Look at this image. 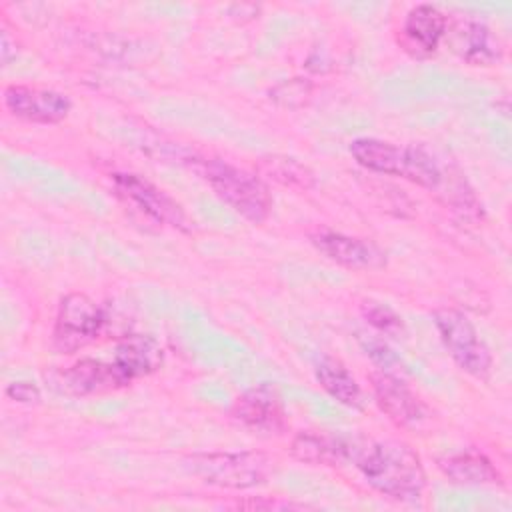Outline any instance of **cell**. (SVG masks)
Here are the masks:
<instances>
[{"instance_id":"6da1fadb","label":"cell","mask_w":512,"mask_h":512,"mask_svg":"<svg viewBox=\"0 0 512 512\" xmlns=\"http://www.w3.org/2000/svg\"><path fill=\"white\" fill-rule=\"evenodd\" d=\"M340 462L352 464L366 484L398 502L418 500L426 472L418 452L402 440H374L364 434L336 436Z\"/></svg>"},{"instance_id":"7a4b0ae2","label":"cell","mask_w":512,"mask_h":512,"mask_svg":"<svg viewBox=\"0 0 512 512\" xmlns=\"http://www.w3.org/2000/svg\"><path fill=\"white\" fill-rule=\"evenodd\" d=\"M348 150L358 166L376 174L404 178L430 192H438L448 170L432 152L416 144L398 146L382 138L360 136L350 142Z\"/></svg>"},{"instance_id":"3957f363","label":"cell","mask_w":512,"mask_h":512,"mask_svg":"<svg viewBox=\"0 0 512 512\" xmlns=\"http://www.w3.org/2000/svg\"><path fill=\"white\" fill-rule=\"evenodd\" d=\"M196 172L206 180L212 192L236 214L252 224L268 220L272 194L256 172L234 166L220 158H196Z\"/></svg>"},{"instance_id":"277c9868","label":"cell","mask_w":512,"mask_h":512,"mask_svg":"<svg viewBox=\"0 0 512 512\" xmlns=\"http://www.w3.org/2000/svg\"><path fill=\"white\" fill-rule=\"evenodd\" d=\"M186 466L202 482L226 490L256 488L274 472V460L256 450L200 452L192 454Z\"/></svg>"},{"instance_id":"5b68a950","label":"cell","mask_w":512,"mask_h":512,"mask_svg":"<svg viewBox=\"0 0 512 512\" xmlns=\"http://www.w3.org/2000/svg\"><path fill=\"white\" fill-rule=\"evenodd\" d=\"M432 320L438 338L454 364L476 380H488L494 366L492 352L472 320L452 306L436 308Z\"/></svg>"},{"instance_id":"8992f818","label":"cell","mask_w":512,"mask_h":512,"mask_svg":"<svg viewBox=\"0 0 512 512\" xmlns=\"http://www.w3.org/2000/svg\"><path fill=\"white\" fill-rule=\"evenodd\" d=\"M108 324V316L84 292H70L60 298L54 328L52 348L58 354H74L96 342Z\"/></svg>"},{"instance_id":"52a82bcc","label":"cell","mask_w":512,"mask_h":512,"mask_svg":"<svg viewBox=\"0 0 512 512\" xmlns=\"http://www.w3.org/2000/svg\"><path fill=\"white\" fill-rule=\"evenodd\" d=\"M112 188L118 198L128 206H134L140 214L154 220L156 224L170 226L178 232H192L194 222L186 210L162 188L146 180L136 172H114L110 176Z\"/></svg>"},{"instance_id":"ba28073f","label":"cell","mask_w":512,"mask_h":512,"mask_svg":"<svg viewBox=\"0 0 512 512\" xmlns=\"http://www.w3.org/2000/svg\"><path fill=\"white\" fill-rule=\"evenodd\" d=\"M442 42L462 62L476 68L494 66L504 52V46L492 28L472 16H448Z\"/></svg>"},{"instance_id":"9c48e42d","label":"cell","mask_w":512,"mask_h":512,"mask_svg":"<svg viewBox=\"0 0 512 512\" xmlns=\"http://www.w3.org/2000/svg\"><path fill=\"white\" fill-rule=\"evenodd\" d=\"M4 108L18 120L30 124H58L70 110L72 100L52 88L30 86V84H10L2 90Z\"/></svg>"},{"instance_id":"30bf717a","label":"cell","mask_w":512,"mask_h":512,"mask_svg":"<svg viewBox=\"0 0 512 512\" xmlns=\"http://www.w3.org/2000/svg\"><path fill=\"white\" fill-rule=\"evenodd\" d=\"M372 380V394L378 404V408L392 420L398 428L416 430L422 428L432 412L424 404V400L404 382L402 376L386 374V372H374L370 376Z\"/></svg>"},{"instance_id":"8fae6325","label":"cell","mask_w":512,"mask_h":512,"mask_svg":"<svg viewBox=\"0 0 512 512\" xmlns=\"http://www.w3.org/2000/svg\"><path fill=\"white\" fill-rule=\"evenodd\" d=\"M232 418L260 436H282L288 430V416L280 396L264 384L246 390L234 400Z\"/></svg>"},{"instance_id":"7c38bea8","label":"cell","mask_w":512,"mask_h":512,"mask_svg":"<svg viewBox=\"0 0 512 512\" xmlns=\"http://www.w3.org/2000/svg\"><path fill=\"white\" fill-rule=\"evenodd\" d=\"M448 16L434 4L412 6L398 30V46L414 60L432 58L446 32Z\"/></svg>"},{"instance_id":"4fadbf2b","label":"cell","mask_w":512,"mask_h":512,"mask_svg":"<svg viewBox=\"0 0 512 512\" xmlns=\"http://www.w3.org/2000/svg\"><path fill=\"white\" fill-rule=\"evenodd\" d=\"M310 242L324 258L348 270H376L386 264V252L366 238L320 230L310 234Z\"/></svg>"},{"instance_id":"5bb4252c","label":"cell","mask_w":512,"mask_h":512,"mask_svg":"<svg viewBox=\"0 0 512 512\" xmlns=\"http://www.w3.org/2000/svg\"><path fill=\"white\" fill-rule=\"evenodd\" d=\"M128 386L112 360L80 358L56 376V388L70 396H92Z\"/></svg>"},{"instance_id":"9a60e30c","label":"cell","mask_w":512,"mask_h":512,"mask_svg":"<svg viewBox=\"0 0 512 512\" xmlns=\"http://www.w3.org/2000/svg\"><path fill=\"white\" fill-rule=\"evenodd\" d=\"M112 362L126 384L156 372L164 362V350L152 336L132 334L122 338L112 354Z\"/></svg>"},{"instance_id":"2e32d148","label":"cell","mask_w":512,"mask_h":512,"mask_svg":"<svg viewBox=\"0 0 512 512\" xmlns=\"http://www.w3.org/2000/svg\"><path fill=\"white\" fill-rule=\"evenodd\" d=\"M440 472L454 484L464 486H500L502 474L494 462L480 450L466 448L438 460Z\"/></svg>"},{"instance_id":"e0dca14e","label":"cell","mask_w":512,"mask_h":512,"mask_svg":"<svg viewBox=\"0 0 512 512\" xmlns=\"http://www.w3.org/2000/svg\"><path fill=\"white\" fill-rule=\"evenodd\" d=\"M314 378L320 384V388L338 404L352 410L364 408L366 404L364 390L340 358H334L328 354L320 356L314 362Z\"/></svg>"},{"instance_id":"ac0fdd59","label":"cell","mask_w":512,"mask_h":512,"mask_svg":"<svg viewBox=\"0 0 512 512\" xmlns=\"http://www.w3.org/2000/svg\"><path fill=\"white\" fill-rule=\"evenodd\" d=\"M254 172L262 180H272V182H278L292 190L306 192L316 186L314 172L300 160H296L292 156H284V154H268V156L258 158Z\"/></svg>"},{"instance_id":"d6986e66","label":"cell","mask_w":512,"mask_h":512,"mask_svg":"<svg viewBox=\"0 0 512 512\" xmlns=\"http://www.w3.org/2000/svg\"><path fill=\"white\" fill-rule=\"evenodd\" d=\"M290 454L298 462L312 464V466L342 464L336 436H326L316 432H298L290 442Z\"/></svg>"},{"instance_id":"ffe728a7","label":"cell","mask_w":512,"mask_h":512,"mask_svg":"<svg viewBox=\"0 0 512 512\" xmlns=\"http://www.w3.org/2000/svg\"><path fill=\"white\" fill-rule=\"evenodd\" d=\"M360 314L366 320V324L380 336L384 338H394L400 340L406 336V326L402 316L392 310L388 304L376 302V300H366L360 306Z\"/></svg>"},{"instance_id":"44dd1931","label":"cell","mask_w":512,"mask_h":512,"mask_svg":"<svg viewBox=\"0 0 512 512\" xmlns=\"http://www.w3.org/2000/svg\"><path fill=\"white\" fill-rule=\"evenodd\" d=\"M356 340L360 344V348L364 350V354L372 360V364L386 374H394V376H402L406 374V366L404 362L396 356V352L388 346V342L384 340V336L380 334H370V332H356Z\"/></svg>"},{"instance_id":"7402d4cb","label":"cell","mask_w":512,"mask_h":512,"mask_svg":"<svg viewBox=\"0 0 512 512\" xmlns=\"http://www.w3.org/2000/svg\"><path fill=\"white\" fill-rule=\"evenodd\" d=\"M312 96V84L306 78H290L270 90V100L282 108H300Z\"/></svg>"},{"instance_id":"603a6c76","label":"cell","mask_w":512,"mask_h":512,"mask_svg":"<svg viewBox=\"0 0 512 512\" xmlns=\"http://www.w3.org/2000/svg\"><path fill=\"white\" fill-rule=\"evenodd\" d=\"M4 394L14 400V402H20V404H36L40 402L42 394H40V388L34 384V382H28V380H14L6 386Z\"/></svg>"},{"instance_id":"cb8c5ba5","label":"cell","mask_w":512,"mask_h":512,"mask_svg":"<svg viewBox=\"0 0 512 512\" xmlns=\"http://www.w3.org/2000/svg\"><path fill=\"white\" fill-rule=\"evenodd\" d=\"M18 54V44H16V38L10 36V32L6 28L0 30V58H2V64L8 66Z\"/></svg>"}]
</instances>
